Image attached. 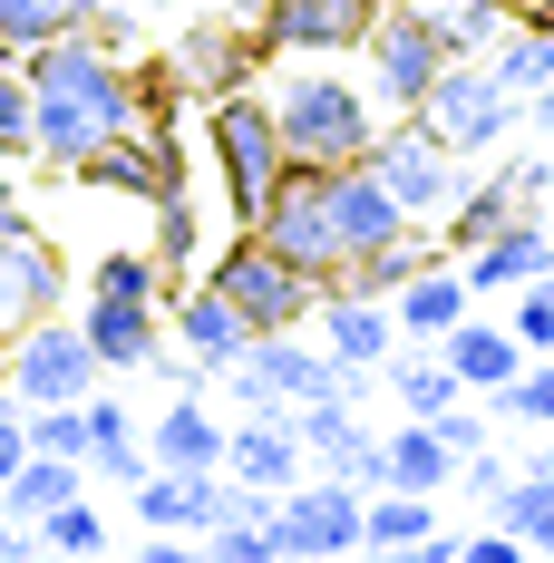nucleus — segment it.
<instances>
[{
  "label": "nucleus",
  "mask_w": 554,
  "mask_h": 563,
  "mask_svg": "<svg viewBox=\"0 0 554 563\" xmlns=\"http://www.w3.org/2000/svg\"><path fill=\"white\" fill-rule=\"evenodd\" d=\"M20 68H30V156L58 166V175H78L88 146H108V136H127V126H146L137 78H127L88 30H68V40H50V49H30Z\"/></svg>",
  "instance_id": "nucleus-1"
},
{
  "label": "nucleus",
  "mask_w": 554,
  "mask_h": 563,
  "mask_svg": "<svg viewBox=\"0 0 554 563\" xmlns=\"http://www.w3.org/2000/svg\"><path fill=\"white\" fill-rule=\"evenodd\" d=\"M273 126H282V166H360L380 136V117L350 78H282Z\"/></svg>",
  "instance_id": "nucleus-2"
},
{
  "label": "nucleus",
  "mask_w": 554,
  "mask_h": 563,
  "mask_svg": "<svg viewBox=\"0 0 554 563\" xmlns=\"http://www.w3.org/2000/svg\"><path fill=\"white\" fill-rule=\"evenodd\" d=\"M253 233L273 243L282 263H302V273L332 291L340 282V214H332V166H292V175H273V195H263V214H253Z\"/></svg>",
  "instance_id": "nucleus-3"
},
{
  "label": "nucleus",
  "mask_w": 554,
  "mask_h": 563,
  "mask_svg": "<svg viewBox=\"0 0 554 563\" xmlns=\"http://www.w3.org/2000/svg\"><path fill=\"white\" fill-rule=\"evenodd\" d=\"M233 379V398L253 408V418H292L302 398H350V369H340L332 350H312V340H292V331H253L243 340V360L224 369Z\"/></svg>",
  "instance_id": "nucleus-4"
},
{
  "label": "nucleus",
  "mask_w": 554,
  "mask_h": 563,
  "mask_svg": "<svg viewBox=\"0 0 554 563\" xmlns=\"http://www.w3.org/2000/svg\"><path fill=\"white\" fill-rule=\"evenodd\" d=\"M205 282H215L253 331H302V321H312V301H322V282L302 273V263H282L263 233H243L233 253H215V273H205Z\"/></svg>",
  "instance_id": "nucleus-5"
},
{
  "label": "nucleus",
  "mask_w": 554,
  "mask_h": 563,
  "mask_svg": "<svg viewBox=\"0 0 554 563\" xmlns=\"http://www.w3.org/2000/svg\"><path fill=\"white\" fill-rule=\"evenodd\" d=\"M205 136H215V166H224V195H233V214L253 224V214H263V195H273V175H282L273 98H253V88H224L215 117H205Z\"/></svg>",
  "instance_id": "nucleus-6"
},
{
  "label": "nucleus",
  "mask_w": 554,
  "mask_h": 563,
  "mask_svg": "<svg viewBox=\"0 0 554 563\" xmlns=\"http://www.w3.org/2000/svg\"><path fill=\"white\" fill-rule=\"evenodd\" d=\"M0 360H10V398H20V408L88 398L98 379H108V360L88 350V331H78V321H58V311H50V321H30V331H10Z\"/></svg>",
  "instance_id": "nucleus-7"
},
{
  "label": "nucleus",
  "mask_w": 554,
  "mask_h": 563,
  "mask_svg": "<svg viewBox=\"0 0 554 563\" xmlns=\"http://www.w3.org/2000/svg\"><path fill=\"white\" fill-rule=\"evenodd\" d=\"M360 166H370L389 195H399V214H447V205H457L447 136H438L419 108H399V126H380V136H370V156H360Z\"/></svg>",
  "instance_id": "nucleus-8"
},
{
  "label": "nucleus",
  "mask_w": 554,
  "mask_h": 563,
  "mask_svg": "<svg viewBox=\"0 0 554 563\" xmlns=\"http://www.w3.org/2000/svg\"><path fill=\"white\" fill-rule=\"evenodd\" d=\"M360 49H370V78H380L389 108H419L447 68V40H438V20H428V0H399V10L380 0V20H370Z\"/></svg>",
  "instance_id": "nucleus-9"
},
{
  "label": "nucleus",
  "mask_w": 554,
  "mask_h": 563,
  "mask_svg": "<svg viewBox=\"0 0 554 563\" xmlns=\"http://www.w3.org/2000/svg\"><path fill=\"white\" fill-rule=\"evenodd\" d=\"M515 108H525V98H506L487 58H447V68H438V88L419 98V117H428V126L447 136V156H467V146H497L506 126H515Z\"/></svg>",
  "instance_id": "nucleus-10"
},
{
  "label": "nucleus",
  "mask_w": 554,
  "mask_h": 563,
  "mask_svg": "<svg viewBox=\"0 0 554 563\" xmlns=\"http://www.w3.org/2000/svg\"><path fill=\"white\" fill-rule=\"evenodd\" d=\"M360 506H370V496H360L350 476H312V486L292 476L273 496V515H263V525H273V554H350V544H360Z\"/></svg>",
  "instance_id": "nucleus-11"
},
{
  "label": "nucleus",
  "mask_w": 554,
  "mask_h": 563,
  "mask_svg": "<svg viewBox=\"0 0 554 563\" xmlns=\"http://www.w3.org/2000/svg\"><path fill=\"white\" fill-rule=\"evenodd\" d=\"M58 291H68V263H58V243H40L30 224H0V340L30 331V321H50Z\"/></svg>",
  "instance_id": "nucleus-12"
},
{
  "label": "nucleus",
  "mask_w": 554,
  "mask_h": 563,
  "mask_svg": "<svg viewBox=\"0 0 554 563\" xmlns=\"http://www.w3.org/2000/svg\"><path fill=\"white\" fill-rule=\"evenodd\" d=\"M545 185H554V166H497L487 185H457V205L438 214V224H447V253H477L487 233H506L515 214H535Z\"/></svg>",
  "instance_id": "nucleus-13"
},
{
  "label": "nucleus",
  "mask_w": 554,
  "mask_h": 563,
  "mask_svg": "<svg viewBox=\"0 0 554 563\" xmlns=\"http://www.w3.org/2000/svg\"><path fill=\"white\" fill-rule=\"evenodd\" d=\"M68 185H98V195L156 205V195H175V146H166V136H146V126H127V136H108V146H88Z\"/></svg>",
  "instance_id": "nucleus-14"
},
{
  "label": "nucleus",
  "mask_w": 554,
  "mask_h": 563,
  "mask_svg": "<svg viewBox=\"0 0 554 563\" xmlns=\"http://www.w3.org/2000/svg\"><path fill=\"white\" fill-rule=\"evenodd\" d=\"M78 331H88V350H98L108 369H146V360L166 350V321H156V301H127V291H88Z\"/></svg>",
  "instance_id": "nucleus-15"
},
{
  "label": "nucleus",
  "mask_w": 554,
  "mask_h": 563,
  "mask_svg": "<svg viewBox=\"0 0 554 563\" xmlns=\"http://www.w3.org/2000/svg\"><path fill=\"white\" fill-rule=\"evenodd\" d=\"M243 340H253V321H243V311L224 301L215 282H195V291L175 301V350H185V360H195L205 379H224V369L243 360Z\"/></svg>",
  "instance_id": "nucleus-16"
},
{
  "label": "nucleus",
  "mask_w": 554,
  "mask_h": 563,
  "mask_svg": "<svg viewBox=\"0 0 554 563\" xmlns=\"http://www.w3.org/2000/svg\"><path fill=\"white\" fill-rule=\"evenodd\" d=\"M370 20H380V0H273L263 40H282V49H360Z\"/></svg>",
  "instance_id": "nucleus-17"
},
{
  "label": "nucleus",
  "mask_w": 554,
  "mask_h": 563,
  "mask_svg": "<svg viewBox=\"0 0 554 563\" xmlns=\"http://www.w3.org/2000/svg\"><path fill=\"white\" fill-rule=\"evenodd\" d=\"M224 476L253 486V496H282V486L302 476V428H292V418H243V428L224 438Z\"/></svg>",
  "instance_id": "nucleus-18"
},
{
  "label": "nucleus",
  "mask_w": 554,
  "mask_h": 563,
  "mask_svg": "<svg viewBox=\"0 0 554 563\" xmlns=\"http://www.w3.org/2000/svg\"><path fill=\"white\" fill-rule=\"evenodd\" d=\"M322 350H332L340 369H350V379H370V369H380L389 360V331H399V311H389V301H370V291H322Z\"/></svg>",
  "instance_id": "nucleus-19"
},
{
  "label": "nucleus",
  "mask_w": 554,
  "mask_h": 563,
  "mask_svg": "<svg viewBox=\"0 0 554 563\" xmlns=\"http://www.w3.org/2000/svg\"><path fill=\"white\" fill-rule=\"evenodd\" d=\"M535 273H554V243H545L535 214H515L506 233H487L467 253V291H515V282H535Z\"/></svg>",
  "instance_id": "nucleus-20"
},
{
  "label": "nucleus",
  "mask_w": 554,
  "mask_h": 563,
  "mask_svg": "<svg viewBox=\"0 0 554 563\" xmlns=\"http://www.w3.org/2000/svg\"><path fill=\"white\" fill-rule=\"evenodd\" d=\"M467 273H447V263H428V273H409L399 291H389V311H399V331L409 340H447L457 321H467Z\"/></svg>",
  "instance_id": "nucleus-21"
},
{
  "label": "nucleus",
  "mask_w": 554,
  "mask_h": 563,
  "mask_svg": "<svg viewBox=\"0 0 554 563\" xmlns=\"http://www.w3.org/2000/svg\"><path fill=\"white\" fill-rule=\"evenodd\" d=\"M438 350H447V369H457V389H487V398H497L506 379L525 369V340H515V331H497V321H457V331H447Z\"/></svg>",
  "instance_id": "nucleus-22"
},
{
  "label": "nucleus",
  "mask_w": 554,
  "mask_h": 563,
  "mask_svg": "<svg viewBox=\"0 0 554 563\" xmlns=\"http://www.w3.org/2000/svg\"><path fill=\"white\" fill-rule=\"evenodd\" d=\"M68 496H88V466H78V456H50V448H30L10 476H0V506L20 515V525H40V515L68 506Z\"/></svg>",
  "instance_id": "nucleus-23"
},
{
  "label": "nucleus",
  "mask_w": 554,
  "mask_h": 563,
  "mask_svg": "<svg viewBox=\"0 0 554 563\" xmlns=\"http://www.w3.org/2000/svg\"><path fill=\"white\" fill-rule=\"evenodd\" d=\"M487 68H497L506 98H535V88H554V20H506V40L487 49Z\"/></svg>",
  "instance_id": "nucleus-24"
},
{
  "label": "nucleus",
  "mask_w": 554,
  "mask_h": 563,
  "mask_svg": "<svg viewBox=\"0 0 554 563\" xmlns=\"http://www.w3.org/2000/svg\"><path fill=\"white\" fill-rule=\"evenodd\" d=\"M292 428H302V456H312L322 476H350V456L370 448V438H360V418L340 408V389H332V398H302V408H292Z\"/></svg>",
  "instance_id": "nucleus-25"
},
{
  "label": "nucleus",
  "mask_w": 554,
  "mask_h": 563,
  "mask_svg": "<svg viewBox=\"0 0 554 563\" xmlns=\"http://www.w3.org/2000/svg\"><path fill=\"white\" fill-rule=\"evenodd\" d=\"M380 379H389V398H399L409 418H438L447 398H467V389H457V369H447V350H438V340H419L409 360H380Z\"/></svg>",
  "instance_id": "nucleus-26"
},
{
  "label": "nucleus",
  "mask_w": 554,
  "mask_h": 563,
  "mask_svg": "<svg viewBox=\"0 0 554 563\" xmlns=\"http://www.w3.org/2000/svg\"><path fill=\"white\" fill-rule=\"evenodd\" d=\"M88 10L98 0H0V58H30L68 30H88Z\"/></svg>",
  "instance_id": "nucleus-27"
},
{
  "label": "nucleus",
  "mask_w": 554,
  "mask_h": 563,
  "mask_svg": "<svg viewBox=\"0 0 554 563\" xmlns=\"http://www.w3.org/2000/svg\"><path fill=\"white\" fill-rule=\"evenodd\" d=\"M389 486H409V496H438V486H457V448H447L428 418H409V428L389 438Z\"/></svg>",
  "instance_id": "nucleus-28"
},
{
  "label": "nucleus",
  "mask_w": 554,
  "mask_h": 563,
  "mask_svg": "<svg viewBox=\"0 0 554 563\" xmlns=\"http://www.w3.org/2000/svg\"><path fill=\"white\" fill-rule=\"evenodd\" d=\"M146 456H156V466H224V428L195 408V398H175V408H156Z\"/></svg>",
  "instance_id": "nucleus-29"
},
{
  "label": "nucleus",
  "mask_w": 554,
  "mask_h": 563,
  "mask_svg": "<svg viewBox=\"0 0 554 563\" xmlns=\"http://www.w3.org/2000/svg\"><path fill=\"white\" fill-rule=\"evenodd\" d=\"M428 263H438V243H419V233H389V243H370V253H350V263H340V282H350V291H370V301H389L399 282L428 273Z\"/></svg>",
  "instance_id": "nucleus-30"
},
{
  "label": "nucleus",
  "mask_w": 554,
  "mask_h": 563,
  "mask_svg": "<svg viewBox=\"0 0 554 563\" xmlns=\"http://www.w3.org/2000/svg\"><path fill=\"white\" fill-rule=\"evenodd\" d=\"M438 534V496H409V486H380L370 506H360V544H428Z\"/></svg>",
  "instance_id": "nucleus-31"
},
{
  "label": "nucleus",
  "mask_w": 554,
  "mask_h": 563,
  "mask_svg": "<svg viewBox=\"0 0 554 563\" xmlns=\"http://www.w3.org/2000/svg\"><path fill=\"white\" fill-rule=\"evenodd\" d=\"M88 476H117V486L146 476V448H137V428H127V408L98 398V389H88Z\"/></svg>",
  "instance_id": "nucleus-32"
},
{
  "label": "nucleus",
  "mask_w": 554,
  "mask_h": 563,
  "mask_svg": "<svg viewBox=\"0 0 554 563\" xmlns=\"http://www.w3.org/2000/svg\"><path fill=\"white\" fill-rule=\"evenodd\" d=\"M243 40H224V30H185L175 40V78L185 88H205V98H224V88H243Z\"/></svg>",
  "instance_id": "nucleus-33"
},
{
  "label": "nucleus",
  "mask_w": 554,
  "mask_h": 563,
  "mask_svg": "<svg viewBox=\"0 0 554 563\" xmlns=\"http://www.w3.org/2000/svg\"><path fill=\"white\" fill-rule=\"evenodd\" d=\"M497 525L515 534V544H535V554H545V544H554V466L506 476V486H497Z\"/></svg>",
  "instance_id": "nucleus-34"
},
{
  "label": "nucleus",
  "mask_w": 554,
  "mask_h": 563,
  "mask_svg": "<svg viewBox=\"0 0 554 563\" xmlns=\"http://www.w3.org/2000/svg\"><path fill=\"white\" fill-rule=\"evenodd\" d=\"M497 418H525V428H554V350H535L515 379L497 389Z\"/></svg>",
  "instance_id": "nucleus-35"
},
{
  "label": "nucleus",
  "mask_w": 554,
  "mask_h": 563,
  "mask_svg": "<svg viewBox=\"0 0 554 563\" xmlns=\"http://www.w3.org/2000/svg\"><path fill=\"white\" fill-rule=\"evenodd\" d=\"M30 534H40V544H58V554H98V544H108V515L88 506V496H68V506H50Z\"/></svg>",
  "instance_id": "nucleus-36"
},
{
  "label": "nucleus",
  "mask_w": 554,
  "mask_h": 563,
  "mask_svg": "<svg viewBox=\"0 0 554 563\" xmlns=\"http://www.w3.org/2000/svg\"><path fill=\"white\" fill-rule=\"evenodd\" d=\"M30 448L78 456V466H88V398H50V408H30Z\"/></svg>",
  "instance_id": "nucleus-37"
},
{
  "label": "nucleus",
  "mask_w": 554,
  "mask_h": 563,
  "mask_svg": "<svg viewBox=\"0 0 554 563\" xmlns=\"http://www.w3.org/2000/svg\"><path fill=\"white\" fill-rule=\"evenodd\" d=\"M88 291H127V301H156V291H166V263H156V253H98Z\"/></svg>",
  "instance_id": "nucleus-38"
},
{
  "label": "nucleus",
  "mask_w": 554,
  "mask_h": 563,
  "mask_svg": "<svg viewBox=\"0 0 554 563\" xmlns=\"http://www.w3.org/2000/svg\"><path fill=\"white\" fill-rule=\"evenodd\" d=\"M506 331L525 340V360H535V350H554V273L515 282V321H506Z\"/></svg>",
  "instance_id": "nucleus-39"
},
{
  "label": "nucleus",
  "mask_w": 554,
  "mask_h": 563,
  "mask_svg": "<svg viewBox=\"0 0 554 563\" xmlns=\"http://www.w3.org/2000/svg\"><path fill=\"white\" fill-rule=\"evenodd\" d=\"M0 156H30V68L0 58Z\"/></svg>",
  "instance_id": "nucleus-40"
},
{
  "label": "nucleus",
  "mask_w": 554,
  "mask_h": 563,
  "mask_svg": "<svg viewBox=\"0 0 554 563\" xmlns=\"http://www.w3.org/2000/svg\"><path fill=\"white\" fill-rule=\"evenodd\" d=\"M428 428H438V438H447L457 456H467V448H487V418H477V408H457V398H447V408L428 418Z\"/></svg>",
  "instance_id": "nucleus-41"
},
{
  "label": "nucleus",
  "mask_w": 554,
  "mask_h": 563,
  "mask_svg": "<svg viewBox=\"0 0 554 563\" xmlns=\"http://www.w3.org/2000/svg\"><path fill=\"white\" fill-rule=\"evenodd\" d=\"M30 456V408H0V476Z\"/></svg>",
  "instance_id": "nucleus-42"
},
{
  "label": "nucleus",
  "mask_w": 554,
  "mask_h": 563,
  "mask_svg": "<svg viewBox=\"0 0 554 563\" xmlns=\"http://www.w3.org/2000/svg\"><path fill=\"white\" fill-rule=\"evenodd\" d=\"M0 224H30V195H20V175H10V156H0Z\"/></svg>",
  "instance_id": "nucleus-43"
},
{
  "label": "nucleus",
  "mask_w": 554,
  "mask_h": 563,
  "mask_svg": "<svg viewBox=\"0 0 554 563\" xmlns=\"http://www.w3.org/2000/svg\"><path fill=\"white\" fill-rule=\"evenodd\" d=\"M20 544H30V525H20V515L0 506V554H20Z\"/></svg>",
  "instance_id": "nucleus-44"
},
{
  "label": "nucleus",
  "mask_w": 554,
  "mask_h": 563,
  "mask_svg": "<svg viewBox=\"0 0 554 563\" xmlns=\"http://www.w3.org/2000/svg\"><path fill=\"white\" fill-rule=\"evenodd\" d=\"M506 10H515V20H554V0H506Z\"/></svg>",
  "instance_id": "nucleus-45"
},
{
  "label": "nucleus",
  "mask_w": 554,
  "mask_h": 563,
  "mask_svg": "<svg viewBox=\"0 0 554 563\" xmlns=\"http://www.w3.org/2000/svg\"><path fill=\"white\" fill-rule=\"evenodd\" d=\"M545 554H554V544H545Z\"/></svg>",
  "instance_id": "nucleus-46"
}]
</instances>
